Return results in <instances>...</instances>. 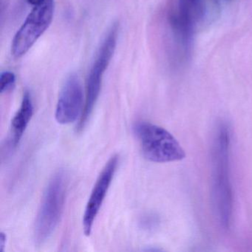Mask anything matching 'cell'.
<instances>
[{"label":"cell","instance_id":"6da1fadb","mask_svg":"<svg viewBox=\"0 0 252 252\" xmlns=\"http://www.w3.org/2000/svg\"><path fill=\"white\" fill-rule=\"evenodd\" d=\"M231 128L225 122L218 125L212 150V200L219 223L224 229L231 226L233 191L231 182Z\"/></svg>","mask_w":252,"mask_h":252},{"label":"cell","instance_id":"7a4b0ae2","mask_svg":"<svg viewBox=\"0 0 252 252\" xmlns=\"http://www.w3.org/2000/svg\"><path fill=\"white\" fill-rule=\"evenodd\" d=\"M205 14V0H169L166 22L175 67H184L189 62L196 29Z\"/></svg>","mask_w":252,"mask_h":252},{"label":"cell","instance_id":"3957f363","mask_svg":"<svg viewBox=\"0 0 252 252\" xmlns=\"http://www.w3.org/2000/svg\"><path fill=\"white\" fill-rule=\"evenodd\" d=\"M132 129L143 156L150 161L169 163L185 158V150L164 128L150 122H139L134 125Z\"/></svg>","mask_w":252,"mask_h":252},{"label":"cell","instance_id":"277c9868","mask_svg":"<svg viewBox=\"0 0 252 252\" xmlns=\"http://www.w3.org/2000/svg\"><path fill=\"white\" fill-rule=\"evenodd\" d=\"M67 180L63 171H59L49 181L42 197L34 227L38 244L46 241L58 225L64 210Z\"/></svg>","mask_w":252,"mask_h":252},{"label":"cell","instance_id":"5b68a950","mask_svg":"<svg viewBox=\"0 0 252 252\" xmlns=\"http://www.w3.org/2000/svg\"><path fill=\"white\" fill-rule=\"evenodd\" d=\"M119 37V25L115 23L110 28L101 42L95 60L91 66L86 82L85 106L80 117L77 130L82 131L92 114L101 91L103 76L114 55Z\"/></svg>","mask_w":252,"mask_h":252},{"label":"cell","instance_id":"8992f818","mask_svg":"<svg viewBox=\"0 0 252 252\" xmlns=\"http://www.w3.org/2000/svg\"><path fill=\"white\" fill-rule=\"evenodd\" d=\"M54 14V0H46L42 5L33 7L13 39V57L20 58L29 52L51 26Z\"/></svg>","mask_w":252,"mask_h":252},{"label":"cell","instance_id":"52a82bcc","mask_svg":"<svg viewBox=\"0 0 252 252\" xmlns=\"http://www.w3.org/2000/svg\"><path fill=\"white\" fill-rule=\"evenodd\" d=\"M83 89L78 76L67 78L59 96L55 117L58 123L69 125L82 116L84 110Z\"/></svg>","mask_w":252,"mask_h":252},{"label":"cell","instance_id":"ba28073f","mask_svg":"<svg viewBox=\"0 0 252 252\" xmlns=\"http://www.w3.org/2000/svg\"><path fill=\"white\" fill-rule=\"evenodd\" d=\"M119 156H114L106 163L93 189L85 208L83 228L85 235L90 236L94 221L99 212L119 164Z\"/></svg>","mask_w":252,"mask_h":252},{"label":"cell","instance_id":"9c48e42d","mask_svg":"<svg viewBox=\"0 0 252 252\" xmlns=\"http://www.w3.org/2000/svg\"><path fill=\"white\" fill-rule=\"evenodd\" d=\"M33 114V106L32 96L29 92L26 91L22 100L21 106L13 118L11 122V146L15 148L20 144L22 137L32 119Z\"/></svg>","mask_w":252,"mask_h":252},{"label":"cell","instance_id":"30bf717a","mask_svg":"<svg viewBox=\"0 0 252 252\" xmlns=\"http://www.w3.org/2000/svg\"><path fill=\"white\" fill-rule=\"evenodd\" d=\"M16 76L11 71H4L0 75V92L6 94L15 88Z\"/></svg>","mask_w":252,"mask_h":252},{"label":"cell","instance_id":"8fae6325","mask_svg":"<svg viewBox=\"0 0 252 252\" xmlns=\"http://www.w3.org/2000/svg\"><path fill=\"white\" fill-rule=\"evenodd\" d=\"M7 243V235L4 232L0 234V252H3Z\"/></svg>","mask_w":252,"mask_h":252},{"label":"cell","instance_id":"7c38bea8","mask_svg":"<svg viewBox=\"0 0 252 252\" xmlns=\"http://www.w3.org/2000/svg\"><path fill=\"white\" fill-rule=\"evenodd\" d=\"M27 2L32 6H37V5H42L44 2H46V0H27Z\"/></svg>","mask_w":252,"mask_h":252}]
</instances>
